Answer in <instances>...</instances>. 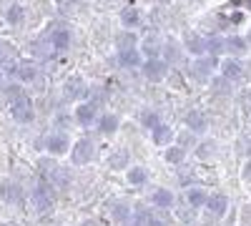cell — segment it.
Here are the masks:
<instances>
[{
    "instance_id": "6da1fadb",
    "label": "cell",
    "mask_w": 251,
    "mask_h": 226,
    "mask_svg": "<svg viewBox=\"0 0 251 226\" xmlns=\"http://www.w3.org/2000/svg\"><path fill=\"white\" fill-rule=\"evenodd\" d=\"M68 153H71V163H73V166H88V163L96 158V143H93V138L83 136L75 143H71Z\"/></svg>"
},
{
    "instance_id": "7c38bea8",
    "label": "cell",
    "mask_w": 251,
    "mask_h": 226,
    "mask_svg": "<svg viewBox=\"0 0 251 226\" xmlns=\"http://www.w3.org/2000/svg\"><path fill=\"white\" fill-rule=\"evenodd\" d=\"M118 20H121L123 30H138L141 23H143V15H141V10L136 5H126V8H121Z\"/></svg>"
},
{
    "instance_id": "d590c367",
    "label": "cell",
    "mask_w": 251,
    "mask_h": 226,
    "mask_svg": "<svg viewBox=\"0 0 251 226\" xmlns=\"http://www.w3.org/2000/svg\"><path fill=\"white\" fill-rule=\"evenodd\" d=\"M211 88H214V91H219V93L224 96V93L231 91V83H228V80H226L224 75H214V78H211Z\"/></svg>"
},
{
    "instance_id": "e0dca14e",
    "label": "cell",
    "mask_w": 251,
    "mask_h": 226,
    "mask_svg": "<svg viewBox=\"0 0 251 226\" xmlns=\"http://www.w3.org/2000/svg\"><path fill=\"white\" fill-rule=\"evenodd\" d=\"M23 196H25L23 189H20L15 181H3L0 183V199H3L5 203H20Z\"/></svg>"
},
{
    "instance_id": "1f68e13d",
    "label": "cell",
    "mask_w": 251,
    "mask_h": 226,
    "mask_svg": "<svg viewBox=\"0 0 251 226\" xmlns=\"http://www.w3.org/2000/svg\"><path fill=\"white\" fill-rule=\"evenodd\" d=\"M174 143H178V146L181 149H186V151H191L194 146H196V143H199V138H196V133L194 131H181V133H176L174 136Z\"/></svg>"
},
{
    "instance_id": "7a4b0ae2",
    "label": "cell",
    "mask_w": 251,
    "mask_h": 226,
    "mask_svg": "<svg viewBox=\"0 0 251 226\" xmlns=\"http://www.w3.org/2000/svg\"><path fill=\"white\" fill-rule=\"evenodd\" d=\"M138 68H141V75L149 80V83H161V80H166V75H169V71H171V66L166 63L161 55L158 58H143V63Z\"/></svg>"
},
{
    "instance_id": "ab89813d",
    "label": "cell",
    "mask_w": 251,
    "mask_h": 226,
    "mask_svg": "<svg viewBox=\"0 0 251 226\" xmlns=\"http://www.w3.org/2000/svg\"><path fill=\"white\" fill-rule=\"evenodd\" d=\"M146 226H163V224H161V221H156V219H151V221L146 224Z\"/></svg>"
},
{
    "instance_id": "8fae6325",
    "label": "cell",
    "mask_w": 251,
    "mask_h": 226,
    "mask_svg": "<svg viewBox=\"0 0 251 226\" xmlns=\"http://www.w3.org/2000/svg\"><path fill=\"white\" fill-rule=\"evenodd\" d=\"M219 75H224L228 83H234V80H239L244 75V66L239 58H224L219 60Z\"/></svg>"
},
{
    "instance_id": "60d3db41",
    "label": "cell",
    "mask_w": 251,
    "mask_h": 226,
    "mask_svg": "<svg viewBox=\"0 0 251 226\" xmlns=\"http://www.w3.org/2000/svg\"><path fill=\"white\" fill-rule=\"evenodd\" d=\"M3 53H5V46H3V40H0V58H3Z\"/></svg>"
},
{
    "instance_id": "7402d4cb",
    "label": "cell",
    "mask_w": 251,
    "mask_h": 226,
    "mask_svg": "<svg viewBox=\"0 0 251 226\" xmlns=\"http://www.w3.org/2000/svg\"><path fill=\"white\" fill-rule=\"evenodd\" d=\"M163 48V40H158L156 35H149L146 40H138V50L143 58H158Z\"/></svg>"
},
{
    "instance_id": "ffe728a7",
    "label": "cell",
    "mask_w": 251,
    "mask_h": 226,
    "mask_svg": "<svg viewBox=\"0 0 251 226\" xmlns=\"http://www.w3.org/2000/svg\"><path fill=\"white\" fill-rule=\"evenodd\" d=\"M183 121H186V128L194 131V133H203L208 128V118H206L203 111H188Z\"/></svg>"
},
{
    "instance_id": "30bf717a",
    "label": "cell",
    "mask_w": 251,
    "mask_h": 226,
    "mask_svg": "<svg viewBox=\"0 0 251 226\" xmlns=\"http://www.w3.org/2000/svg\"><path fill=\"white\" fill-rule=\"evenodd\" d=\"M203 209L211 214V216H226V211H228V196L226 194H221V191H216V194H208L206 196V203H203Z\"/></svg>"
},
{
    "instance_id": "44dd1931",
    "label": "cell",
    "mask_w": 251,
    "mask_h": 226,
    "mask_svg": "<svg viewBox=\"0 0 251 226\" xmlns=\"http://www.w3.org/2000/svg\"><path fill=\"white\" fill-rule=\"evenodd\" d=\"M106 163H108L111 171H126V169L131 166V153L126 151V149H116V151L106 158Z\"/></svg>"
},
{
    "instance_id": "4fadbf2b",
    "label": "cell",
    "mask_w": 251,
    "mask_h": 226,
    "mask_svg": "<svg viewBox=\"0 0 251 226\" xmlns=\"http://www.w3.org/2000/svg\"><path fill=\"white\" fill-rule=\"evenodd\" d=\"M224 53H228L231 58L246 55L249 53V40L244 35H228V38H224Z\"/></svg>"
},
{
    "instance_id": "d4e9b609",
    "label": "cell",
    "mask_w": 251,
    "mask_h": 226,
    "mask_svg": "<svg viewBox=\"0 0 251 226\" xmlns=\"http://www.w3.org/2000/svg\"><path fill=\"white\" fill-rule=\"evenodd\" d=\"M186 203L191 209H203V203H206V196H208V191L206 189H201V186H191V189H186Z\"/></svg>"
},
{
    "instance_id": "b9f144b4",
    "label": "cell",
    "mask_w": 251,
    "mask_h": 226,
    "mask_svg": "<svg viewBox=\"0 0 251 226\" xmlns=\"http://www.w3.org/2000/svg\"><path fill=\"white\" fill-rule=\"evenodd\" d=\"M246 153H249V158H251V141H249V151H246Z\"/></svg>"
},
{
    "instance_id": "8d00e7d4",
    "label": "cell",
    "mask_w": 251,
    "mask_h": 226,
    "mask_svg": "<svg viewBox=\"0 0 251 226\" xmlns=\"http://www.w3.org/2000/svg\"><path fill=\"white\" fill-rule=\"evenodd\" d=\"M241 176H244L246 181H251V158L244 163V171H241Z\"/></svg>"
},
{
    "instance_id": "9a60e30c",
    "label": "cell",
    "mask_w": 251,
    "mask_h": 226,
    "mask_svg": "<svg viewBox=\"0 0 251 226\" xmlns=\"http://www.w3.org/2000/svg\"><path fill=\"white\" fill-rule=\"evenodd\" d=\"M71 46H73V35H71L68 28H58V30L50 33V48H53V50L66 53Z\"/></svg>"
},
{
    "instance_id": "9c48e42d",
    "label": "cell",
    "mask_w": 251,
    "mask_h": 226,
    "mask_svg": "<svg viewBox=\"0 0 251 226\" xmlns=\"http://www.w3.org/2000/svg\"><path fill=\"white\" fill-rule=\"evenodd\" d=\"M10 73L15 75L18 83H23V86L35 83L38 80V68H35V63H30V60H20V63H15Z\"/></svg>"
},
{
    "instance_id": "603a6c76",
    "label": "cell",
    "mask_w": 251,
    "mask_h": 226,
    "mask_svg": "<svg viewBox=\"0 0 251 226\" xmlns=\"http://www.w3.org/2000/svg\"><path fill=\"white\" fill-rule=\"evenodd\" d=\"M183 53H188V55H203L206 50H203V35H199V33H186L183 35Z\"/></svg>"
},
{
    "instance_id": "2e32d148",
    "label": "cell",
    "mask_w": 251,
    "mask_h": 226,
    "mask_svg": "<svg viewBox=\"0 0 251 226\" xmlns=\"http://www.w3.org/2000/svg\"><path fill=\"white\" fill-rule=\"evenodd\" d=\"M174 128L171 126H166V123H158V126L151 128V141H153V146L163 149V146H169V143H174Z\"/></svg>"
},
{
    "instance_id": "8992f818",
    "label": "cell",
    "mask_w": 251,
    "mask_h": 226,
    "mask_svg": "<svg viewBox=\"0 0 251 226\" xmlns=\"http://www.w3.org/2000/svg\"><path fill=\"white\" fill-rule=\"evenodd\" d=\"M216 68H219V58H216V55H208V53L196 55V58H194V63H191V73H194L199 80L211 78V73H214Z\"/></svg>"
},
{
    "instance_id": "d6a6232c",
    "label": "cell",
    "mask_w": 251,
    "mask_h": 226,
    "mask_svg": "<svg viewBox=\"0 0 251 226\" xmlns=\"http://www.w3.org/2000/svg\"><path fill=\"white\" fill-rule=\"evenodd\" d=\"M25 20V8L23 5H10L5 10V23L8 25H20Z\"/></svg>"
},
{
    "instance_id": "836d02e7",
    "label": "cell",
    "mask_w": 251,
    "mask_h": 226,
    "mask_svg": "<svg viewBox=\"0 0 251 226\" xmlns=\"http://www.w3.org/2000/svg\"><path fill=\"white\" fill-rule=\"evenodd\" d=\"M138 121H141V126L143 128H153V126H158V123H161V116L156 113V111H143L141 116H138Z\"/></svg>"
},
{
    "instance_id": "5b68a950",
    "label": "cell",
    "mask_w": 251,
    "mask_h": 226,
    "mask_svg": "<svg viewBox=\"0 0 251 226\" xmlns=\"http://www.w3.org/2000/svg\"><path fill=\"white\" fill-rule=\"evenodd\" d=\"M98 118V108L91 100H78V106L73 108V121L78 123L80 128H91Z\"/></svg>"
},
{
    "instance_id": "f546056e",
    "label": "cell",
    "mask_w": 251,
    "mask_h": 226,
    "mask_svg": "<svg viewBox=\"0 0 251 226\" xmlns=\"http://www.w3.org/2000/svg\"><path fill=\"white\" fill-rule=\"evenodd\" d=\"M194 151H196V156H199L201 161H208V158H211V156L219 151V143L208 138V141H201V143H196V146H194Z\"/></svg>"
},
{
    "instance_id": "f35d334b",
    "label": "cell",
    "mask_w": 251,
    "mask_h": 226,
    "mask_svg": "<svg viewBox=\"0 0 251 226\" xmlns=\"http://www.w3.org/2000/svg\"><path fill=\"white\" fill-rule=\"evenodd\" d=\"M123 226H146V224H143V221H136V219L131 216L128 221H123Z\"/></svg>"
},
{
    "instance_id": "4dcf8cb0",
    "label": "cell",
    "mask_w": 251,
    "mask_h": 226,
    "mask_svg": "<svg viewBox=\"0 0 251 226\" xmlns=\"http://www.w3.org/2000/svg\"><path fill=\"white\" fill-rule=\"evenodd\" d=\"M138 35H136V30H123L118 38H116V48L118 50H126V48H138Z\"/></svg>"
},
{
    "instance_id": "ee69618b",
    "label": "cell",
    "mask_w": 251,
    "mask_h": 226,
    "mask_svg": "<svg viewBox=\"0 0 251 226\" xmlns=\"http://www.w3.org/2000/svg\"><path fill=\"white\" fill-rule=\"evenodd\" d=\"M0 78H3V68H0Z\"/></svg>"
},
{
    "instance_id": "74e56055",
    "label": "cell",
    "mask_w": 251,
    "mask_h": 226,
    "mask_svg": "<svg viewBox=\"0 0 251 226\" xmlns=\"http://www.w3.org/2000/svg\"><path fill=\"white\" fill-rule=\"evenodd\" d=\"M80 226H103L98 219H86V221H80Z\"/></svg>"
},
{
    "instance_id": "ba28073f",
    "label": "cell",
    "mask_w": 251,
    "mask_h": 226,
    "mask_svg": "<svg viewBox=\"0 0 251 226\" xmlns=\"http://www.w3.org/2000/svg\"><path fill=\"white\" fill-rule=\"evenodd\" d=\"M43 146H46L48 156H66L71 149V138H68V133H50L43 141Z\"/></svg>"
},
{
    "instance_id": "cb8c5ba5",
    "label": "cell",
    "mask_w": 251,
    "mask_h": 226,
    "mask_svg": "<svg viewBox=\"0 0 251 226\" xmlns=\"http://www.w3.org/2000/svg\"><path fill=\"white\" fill-rule=\"evenodd\" d=\"M186 149H181L178 143H169V146H163V161L169 163V166H181L186 161Z\"/></svg>"
},
{
    "instance_id": "5bb4252c",
    "label": "cell",
    "mask_w": 251,
    "mask_h": 226,
    "mask_svg": "<svg viewBox=\"0 0 251 226\" xmlns=\"http://www.w3.org/2000/svg\"><path fill=\"white\" fill-rule=\"evenodd\" d=\"M66 96L73 98V100H86V96H88L86 80H83L80 75H71V78L66 80Z\"/></svg>"
},
{
    "instance_id": "52a82bcc",
    "label": "cell",
    "mask_w": 251,
    "mask_h": 226,
    "mask_svg": "<svg viewBox=\"0 0 251 226\" xmlns=\"http://www.w3.org/2000/svg\"><path fill=\"white\" fill-rule=\"evenodd\" d=\"M96 131L100 133V136H113L118 128H121V116L118 113H113V111H106V113H100L98 118H96Z\"/></svg>"
},
{
    "instance_id": "e575fe53",
    "label": "cell",
    "mask_w": 251,
    "mask_h": 226,
    "mask_svg": "<svg viewBox=\"0 0 251 226\" xmlns=\"http://www.w3.org/2000/svg\"><path fill=\"white\" fill-rule=\"evenodd\" d=\"M3 96H5V100L10 103V100H15V98H20V96H25V88H23V83H10V86H5L3 88Z\"/></svg>"
},
{
    "instance_id": "7bdbcfd3",
    "label": "cell",
    "mask_w": 251,
    "mask_h": 226,
    "mask_svg": "<svg viewBox=\"0 0 251 226\" xmlns=\"http://www.w3.org/2000/svg\"><path fill=\"white\" fill-rule=\"evenodd\" d=\"M68 3H78V0H68Z\"/></svg>"
},
{
    "instance_id": "f1b7e54d",
    "label": "cell",
    "mask_w": 251,
    "mask_h": 226,
    "mask_svg": "<svg viewBox=\"0 0 251 226\" xmlns=\"http://www.w3.org/2000/svg\"><path fill=\"white\" fill-rule=\"evenodd\" d=\"M203 50L208 53V55H226L224 53V38L221 35H208V38H203Z\"/></svg>"
},
{
    "instance_id": "3957f363",
    "label": "cell",
    "mask_w": 251,
    "mask_h": 226,
    "mask_svg": "<svg viewBox=\"0 0 251 226\" xmlns=\"http://www.w3.org/2000/svg\"><path fill=\"white\" fill-rule=\"evenodd\" d=\"M10 118L15 123H33L35 118V106H33V98L25 93V96H20L15 100H10Z\"/></svg>"
},
{
    "instance_id": "484cf974",
    "label": "cell",
    "mask_w": 251,
    "mask_h": 226,
    "mask_svg": "<svg viewBox=\"0 0 251 226\" xmlns=\"http://www.w3.org/2000/svg\"><path fill=\"white\" fill-rule=\"evenodd\" d=\"M131 203H126V201H113L111 206H108V214H111V219L113 221H118V224H123V221H128L131 219Z\"/></svg>"
},
{
    "instance_id": "83f0119b",
    "label": "cell",
    "mask_w": 251,
    "mask_h": 226,
    "mask_svg": "<svg viewBox=\"0 0 251 226\" xmlns=\"http://www.w3.org/2000/svg\"><path fill=\"white\" fill-rule=\"evenodd\" d=\"M161 58H163L169 66L178 63V60H181V46H178V43H174V40L163 43V48H161Z\"/></svg>"
},
{
    "instance_id": "4316f807",
    "label": "cell",
    "mask_w": 251,
    "mask_h": 226,
    "mask_svg": "<svg viewBox=\"0 0 251 226\" xmlns=\"http://www.w3.org/2000/svg\"><path fill=\"white\" fill-rule=\"evenodd\" d=\"M126 181H128L131 186H143V183L149 181V171L143 166H128L126 169Z\"/></svg>"
},
{
    "instance_id": "d6986e66",
    "label": "cell",
    "mask_w": 251,
    "mask_h": 226,
    "mask_svg": "<svg viewBox=\"0 0 251 226\" xmlns=\"http://www.w3.org/2000/svg\"><path fill=\"white\" fill-rule=\"evenodd\" d=\"M116 60H118V66H123V68H138L143 63V55H141L138 48H126V50H118Z\"/></svg>"
},
{
    "instance_id": "277c9868",
    "label": "cell",
    "mask_w": 251,
    "mask_h": 226,
    "mask_svg": "<svg viewBox=\"0 0 251 226\" xmlns=\"http://www.w3.org/2000/svg\"><path fill=\"white\" fill-rule=\"evenodd\" d=\"M30 203L35 209H40V211H48L50 206H53V186H50V181L43 176L38 181V186L33 189V194H30Z\"/></svg>"
},
{
    "instance_id": "ac0fdd59",
    "label": "cell",
    "mask_w": 251,
    "mask_h": 226,
    "mask_svg": "<svg viewBox=\"0 0 251 226\" xmlns=\"http://www.w3.org/2000/svg\"><path fill=\"white\" fill-rule=\"evenodd\" d=\"M174 201H176V196H174L171 189L158 186V189L151 191V206H156V209H171V206H174Z\"/></svg>"
}]
</instances>
